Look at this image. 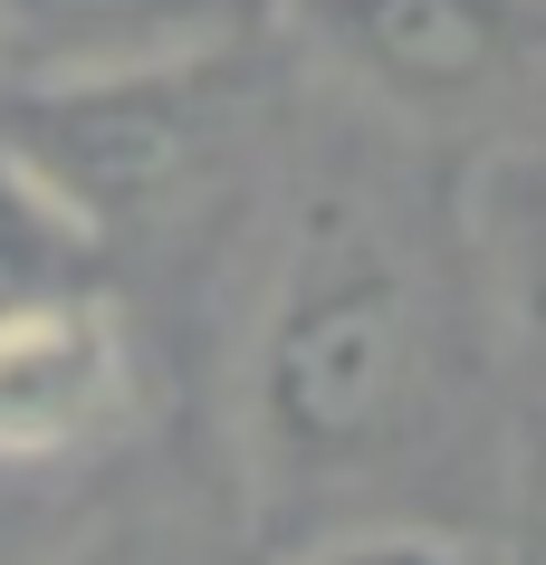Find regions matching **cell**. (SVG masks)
<instances>
[{
    "label": "cell",
    "mask_w": 546,
    "mask_h": 565,
    "mask_svg": "<svg viewBox=\"0 0 546 565\" xmlns=\"http://www.w3.org/2000/svg\"><path fill=\"white\" fill-rule=\"evenodd\" d=\"M278 0H0L10 77H106V67L240 58Z\"/></svg>",
    "instance_id": "5b68a950"
},
{
    "label": "cell",
    "mask_w": 546,
    "mask_h": 565,
    "mask_svg": "<svg viewBox=\"0 0 546 565\" xmlns=\"http://www.w3.org/2000/svg\"><path fill=\"white\" fill-rule=\"evenodd\" d=\"M298 565H480V546L451 527H413V518H364V527L317 536Z\"/></svg>",
    "instance_id": "ba28073f"
},
{
    "label": "cell",
    "mask_w": 546,
    "mask_h": 565,
    "mask_svg": "<svg viewBox=\"0 0 546 565\" xmlns=\"http://www.w3.org/2000/svg\"><path fill=\"white\" fill-rule=\"evenodd\" d=\"M221 67H106V77H10L0 87V163L30 173L96 239L192 182L221 135Z\"/></svg>",
    "instance_id": "7a4b0ae2"
},
{
    "label": "cell",
    "mask_w": 546,
    "mask_h": 565,
    "mask_svg": "<svg viewBox=\"0 0 546 565\" xmlns=\"http://www.w3.org/2000/svg\"><path fill=\"white\" fill-rule=\"evenodd\" d=\"M58 508V470H0V565H20V536L49 527Z\"/></svg>",
    "instance_id": "30bf717a"
},
{
    "label": "cell",
    "mask_w": 546,
    "mask_h": 565,
    "mask_svg": "<svg viewBox=\"0 0 546 565\" xmlns=\"http://www.w3.org/2000/svg\"><path fill=\"white\" fill-rule=\"evenodd\" d=\"M125 403H135V355L96 288L0 317V470L67 479L96 441H116Z\"/></svg>",
    "instance_id": "277c9868"
},
{
    "label": "cell",
    "mask_w": 546,
    "mask_h": 565,
    "mask_svg": "<svg viewBox=\"0 0 546 565\" xmlns=\"http://www.w3.org/2000/svg\"><path fill=\"white\" fill-rule=\"evenodd\" d=\"M537 565H546V527H537Z\"/></svg>",
    "instance_id": "8fae6325"
},
{
    "label": "cell",
    "mask_w": 546,
    "mask_h": 565,
    "mask_svg": "<svg viewBox=\"0 0 546 565\" xmlns=\"http://www.w3.org/2000/svg\"><path fill=\"white\" fill-rule=\"evenodd\" d=\"M394 116H480L546 77V0H278Z\"/></svg>",
    "instance_id": "3957f363"
},
{
    "label": "cell",
    "mask_w": 546,
    "mask_h": 565,
    "mask_svg": "<svg viewBox=\"0 0 546 565\" xmlns=\"http://www.w3.org/2000/svg\"><path fill=\"white\" fill-rule=\"evenodd\" d=\"M480 259L508 317L546 345V153H517L480 182Z\"/></svg>",
    "instance_id": "52a82bcc"
},
{
    "label": "cell",
    "mask_w": 546,
    "mask_h": 565,
    "mask_svg": "<svg viewBox=\"0 0 546 565\" xmlns=\"http://www.w3.org/2000/svg\"><path fill=\"white\" fill-rule=\"evenodd\" d=\"M451 335L422 249L374 192H307L249 345V450L269 489L326 499L431 441Z\"/></svg>",
    "instance_id": "6da1fadb"
},
{
    "label": "cell",
    "mask_w": 546,
    "mask_h": 565,
    "mask_svg": "<svg viewBox=\"0 0 546 565\" xmlns=\"http://www.w3.org/2000/svg\"><path fill=\"white\" fill-rule=\"evenodd\" d=\"M87 288H96V231L67 221L30 173L0 163V317L49 307V298H87Z\"/></svg>",
    "instance_id": "8992f818"
},
{
    "label": "cell",
    "mask_w": 546,
    "mask_h": 565,
    "mask_svg": "<svg viewBox=\"0 0 546 565\" xmlns=\"http://www.w3.org/2000/svg\"><path fill=\"white\" fill-rule=\"evenodd\" d=\"M58 565H221V556L173 518H116L106 536H77Z\"/></svg>",
    "instance_id": "9c48e42d"
}]
</instances>
